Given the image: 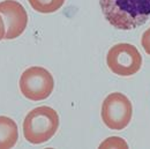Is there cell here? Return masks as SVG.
Instances as JSON below:
<instances>
[{"mask_svg":"<svg viewBox=\"0 0 150 149\" xmlns=\"http://www.w3.org/2000/svg\"><path fill=\"white\" fill-rule=\"evenodd\" d=\"M132 116V102L124 94L111 93L102 104V119L110 130L121 131L126 128L131 123Z\"/></svg>","mask_w":150,"mask_h":149,"instance_id":"obj_4","label":"cell"},{"mask_svg":"<svg viewBox=\"0 0 150 149\" xmlns=\"http://www.w3.org/2000/svg\"><path fill=\"white\" fill-rule=\"evenodd\" d=\"M141 44H142V48L146 51V53L150 56V28L143 33L142 38H141Z\"/></svg>","mask_w":150,"mask_h":149,"instance_id":"obj_10","label":"cell"},{"mask_svg":"<svg viewBox=\"0 0 150 149\" xmlns=\"http://www.w3.org/2000/svg\"><path fill=\"white\" fill-rule=\"evenodd\" d=\"M19 87L21 94L33 101L46 99L53 92L54 80L52 74L44 67L33 66L27 68L20 77Z\"/></svg>","mask_w":150,"mask_h":149,"instance_id":"obj_3","label":"cell"},{"mask_svg":"<svg viewBox=\"0 0 150 149\" xmlns=\"http://www.w3.org/2000/svg\"><path fill=\"white\" fill-rule=\"evenodd\" d=\"M5 35H6V27H5V22L0 15V40L2 38H5Z\"/></svg>","mask_w":150,"mask_h":149,"instance_id":"obj_11","label":"cell"},{"mask_svg":"<svg viewBox=\"0 0 150 149\" xmlns=\"http://www.w3.org/2000/svg\"><path fill=\"white\" fill-rule=\"evenodd\" d=\"M106 21L115 29L132 30L150 19V0H99Z\"/></svg>","mask_w":150,"mask_h":149,"instance_id":"obj_1","label":"cell"},{"mask_svg":"<svg viewBox=\"0 0 150 149\" xmlns=\"http://www.w3.org/2000/svg\"><path fill=\"white\" fill-rule=\"evenodd\" d=\"M59 127L58 112L50 106H39L29 112L23 120L24 139L33 143L39 145L53 138Z\"/></svg>","mask_w":150,"mask_h":149,"instance_id":"obj_2","label":"cell"},{"mask_svg":"<svg viewBox=\"0 0 150 149\" xmlns=\"http://www.w3.org/2000/svg\"><path fill=\"white\" fill-rule=\"evenodd\" d=\"M99 148H128V145L126 143L125 140L118 136H113V138H109L106 141L102 142Z\"/></svg>","mask_w":150,"mask_h":149,"instance_id":"obj_9","label":"cell"},{"mask_svg":"<svg viewBox=\"0 0 150 149\" xmlns=\"http://www.w3.org/2000/svg\"><path fill=\"white\" fill-rule=\"evenodd\" d=\"M106 64L113 74L132 76L141 70L142 57L134 45L128 43H119L109 50Z\"/></svg>","mask_w":150,"mask_h":149,"instance_id":"obj_5","label":"cell"},{"mask_svg":"<svg viewBox=\"0 0 150 149\" xmlns=\"http://www.w3.org/2000/svg\"><path fill=\"white\" fill-rule=\"evenodd\" d=\"M0 14L6 27L5 39H14L23 34L28 24V14L24 7L16 0L0 2Z\"/></svg>","mask_w":150,"mask_h":149,"instance_id":"obj_6","label":"cell"},{"mask_svg":"<svg viewBox=\"0 0 150 149\" xmlns=\"http://www.w3.org/2000/svg\"><path fill=\"white\" fill-rule=\"evenodd\" d=\"M28 2L36 12L49 14L60 9L65 4V0H28Z\"/></svg>","mask_w":150,"mask_h":149,"instance_id":"obj_8","label":"cell"},{"mask_svg":"<svg viewBox=\"0 0 150 149\" xmlns=\"http://www.w3.org/2000/svg\"><path fill=\"white\" fill-rule=\"evenodd\" d=\"M19 139L16 123L5 116H0V149H9L15 146Z\"/></svg>","mask_w":150,"mask_h":149,"instance_id":"obj_7","label":"cell"}]
</instances>
